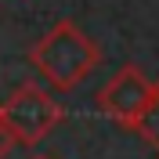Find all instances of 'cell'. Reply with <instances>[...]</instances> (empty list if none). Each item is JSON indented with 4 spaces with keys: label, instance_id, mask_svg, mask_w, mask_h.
<instances>
[{
    "label": "cell",
    "instance_id": "cell-1",
    "mask_svg": "<svg viewBox=\"0 0 159 159\" xmlns=\"http://www.w3.org/2000/svg\"><path fill=\"white\" fill-rule=\"evenodd\" d=\"M29 61L36 72L58 90H76L90 72L101 65V47L76 22H58L33 43Z\"/></svg>",
    "mask_w": 159,
    "mask_h": 159
},
{
    "label": "cell",
    "instance_id": "cell-4",
    "mask_svg": "<svg viewBox=\"0 0 159 159\" xmlns=\"http://www.w3.org/2000/svg\"><path fill=\"white\" fill-rule=\"evenodd\" d=\"M134 134L159 148V80H156V87H152V98H148V105H145V112H141Z\"/></svg>",
    "mask_w": 159,
    "mask_h": 159
},
{
    "label": "cell",
    "instance_id": "cell-5",
    "mask_svg": "<svg viewBox=\"0 0 159 159\" xmlns=\"http://www.w3.org/2000/svg\"><path fill=\"white\" fill-rule=\"evenodd\" d=\"M15 145H18V141H15V134H11V130L4 127V123H0V159H7Z\"/></svg>",
    "mask_w": 159,
    "mask_h": 159
},
{
    "label": "cell",
    "instance_id": "cell-7",
    "mask_svg": "<svg viewBox=\"0 0 159 159\" xmlns=\"http://www.w3.org/2000/svg\"><path fill=\"white\" fill-rule=\"evenodd\" d=\"M156 159H159V156H156Z\"/></svg>",
    "mask_w": 159,
    "mask_h": 159
},
{
    "label": "cell",
    "instance_id": "cell-6",
    "mask_svg": "<svg viewBox=\"0 0 159 159\" xmlns=\"http://www.w3.org/2000/svg\"><path fill=\"white\" fill-rule=\"evenodd\" d=\"M36 159H51V156H36Z\"/></svg>",
    "mask_w": 159,
    "mask_h": 159
},
{
    "label": "cell",
    "instance_id": "cell-2",
    "mask_svg": "<svg viewBox=\"0 0 159 159\" xmlns=\"http://www.w3.org/2000/svg\"><path fill=\"white\" fill-rule=\"evenodd\" d=\"M0 123L15 134L18 145L29 148V145L43 141L51 130L61 123V105L51 98L43 87L22 83V87H15V94L0 105Z\"/></svg>",
    "mask_w": 159,
    "mask_h": 159
},
{
    "label": "cell",
    "instance_id": "cell-3",
    "mask_svg": "<svg viewBox=\"0 0 159 159\" xmlns=\"http://www.w3.org/2000/svg\"><path fill=\"white\" fill-rule=\"evenodd\" d=\"M152 87H156V80H148L138 65H123V69L98 90V109L105 112L112 123L134 130L138 119H141V112H145V105H148V98H152Z\"/></svg>",
    "mask_w": 159,
    "mask_h": 159
}]
</instances>
